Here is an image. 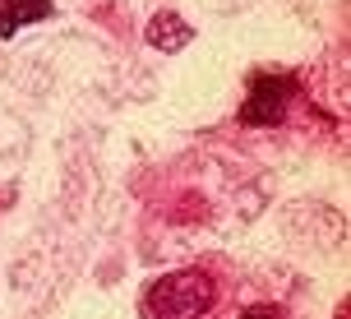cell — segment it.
Masks as SVG:
<instances>
[{
	"label": "cell",
	"mask_w": 351,
	"mask_h": 319,
	"mask_svg": "<svg viewBox=\"0 0 351 319\" xmlns=\"http://www.w3.org/2000/svg\"><path fill=\"white\" fill-rule=\"evenodd\" d=\"M217 301V287L204 273H167L143 292V315L148 319H199Z\"/></svg>",
	"instance_id": "1"
},
{
	"label": "cell",
	"mask_w": 351,
	"mask_h": 319,
	"mask_svg": "<svg viewBox=\"0 0 351 319\" xmlns=\"http://www.w3.org/2000/svg\"><path fill=\"white\" fill-rule=\"evenodd\" d=\"M291 97H296V74H259L245 93L241 121L245 125H282Z\"/></svg>",
	"instance_id": "2"
},
{
	"label": "cell",
	"mask_w": 351,
	"mask_h": 319,
	"mask_svg": "<svg viewBox=\"0 0 351 319\" xmlns=\"http://www.w3.org/2000/svg\"><path fill=\"white\" fill-rule=\"evenodd\" d=\"M143 37H148V47H153V51H167V56H176V51H185V47H190L194 28H190V23H185L180 14H176V10H158V14L148 19V28H143Z\"/></svg>",
	"instance_id": "3"
},
{
	"label": "cell",
	"mask_w": 351,
	"mask_h": 319,
	"mask_svg": "<svg viewBox=\"0 0 351 319\" xmlns=\"http://www.w3.org/2000/svg\"><path fill=\"white\" fill-rule=\"evenodd\" d=\"M51 14H56L51 0H0V37H14L23 23H42Z\"/></svg>",
	"instance_id": "4"
},
{
	"label": "cell",
	"mask_w": 351,
	"mask_h": 319,
	"mask_svg": "<svg viewBox=\"0 0 351 319\" xmlns=\"http://www.w3.org/2000/svg\"><path fill=\"white\" fill-rule=\"evenodd\" d=\"M241 319H287V315H282L278 305H254V310H245Z\"/></svg>",
	"instance_id": "5"
}]
</instances>
